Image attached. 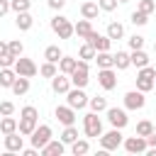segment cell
I'll use <instances>...</instances> for the list:
<instances>
[{"mask_svg":"<svg viewBox=\"0 0 156 156\" xmlns=\"http://www.w3.org/2000/svg\"><path fill=\"white\" fill-rule=\"evenodd\" d=\"M37 122H39V112L34 105H24L22 112H20V122H17V132L22 136H29L34 129H37Z\"/></svg>","mask_w":156,"mask_h":156,"instance_id":"6da1fadb","label":"cell"},{"mask_svg":"<svg viewBox=\"0 0 156 156\" xmlns=\"http://www.w3.org/2000/svg\"><path fill=\"white\" fill-rule=\"evenodd\" d=\"M154 80H156V68H151L149 63L141 66L136 73V90H141V93L154 90Z\"/></svg>","mask_w":156,"mask_h":156,"instance_id":"7a4b0ae2","label":"cell"},{"mask_svg":"<svg viewBox=\"0 0 156 156\" xmlns=\"http://www.w3.org/2000/svg\"><path fill=\"white\" fill-rule=\"evenodd\" d=\"M83 132H85V136H90V139H98L100 134H102V119L98 117V112H88L85 117H83Z\"/></svg>","mask_w":156,"mask_h":156,"instance_id":"3957f363","label":"cell"},{"mask_svg":"<svg viewBox=\"0 0 156 156\" xmlns=\"http://www.w3.org/2000/svg\"><path fill=\"white\" fill-rule=\"evenodd\" d=\"M51 29H54V34H58V39H71L73 37V24L63 15H56L51 20Z\"/></svg>","mask_w":156,"mask_h":156,"instance_id":"277c9868","label":"cell"},{"mask_svg":"<svg viewBox=\"0 0 156 156\" xmlns=\"http://www.w3.org/2000/svg\"><path fill=\"white\" fill-rule=\"evenodd\" d=\"M98 139H100V149H105V151H115L117 146H122V132L117 127H112L110 132L100 134Z\"/></svg>","mask_w":156,"mask_h":156,"instance_id":"5b68a950","label":"cell"},{"mask_svg":"<svg viewBox=\"0 0 156 156\" xmlns=\"http://www.w3.org/2000/svg\"><path fill=\"white\" fill-rule=\"evenodd\" d=\"M12 68H15V73L17 76H24V78H32V76H37V63L32 61V58H24V56H17L15 58V63H12Z\"/></svg>","mask_w":156,"mask_h":156,"instance_id":"8992f818","label":"cell"},{"mask_svg":"<svg viewBox=\"0 0 156 156\" xmlns=\"http://www.w3.org/2000/svg\"><path fill=\"white\" fill-rule=\"evenodd\" d=\"M68 78H71V85H76V88H85V85H88V80H90V78H88V61H83V58H80V61L76 63V68H73V73H71Z\"/></svg>","mask_w":156,"mask_h":156,"instance_id":"52a82bcc","label":"cell"},{"mask_svg":"<svg viewBox=\"0 0 156 156\" xmlns=\"http://www.w3.org/2000/svg\"><path fill=\"white\" fill-rule=\"evenodd\" d=\"M66 105H71L73 110H83L85 105H88V95L83 93V88H68V93H66Z\"/></svg>","mask_w":156,"mask_h":156,"instance_id":"ba28073f","label":"cell"},{"mask_svg":"<svg viewBox=\"0 0 156 156\" xmlns=\"http://www.w3.org/2000/svg\"><path fill=\"white\" fill-rule=\"evenodd\" d=\"M105 112H107V122H110L112 127H117V129H124V127H127L129 117H127V112H124L122 107H107Z\"/></svg>","mask_w":156,"mask_h":156,"instance_id":"9c48e42d","label":"cell"},{"mask_svg":"<svg viewBox=\"0 0 156 156\" xmlns=\"http://www.w3.org/2000/svg\"><path fill=\"white\" fill-rule=\"evenodd\" d=\"M29 136H32V146H34V149H41V146L51 139V127H49V124H37V129H34Z\"/></svg>","mask_w":156,"mask_h":156,"instance_id":"30bf717a","label":"cell"},{"mask_svg":"<svg viewBox=\"0 0 156 156\" xmlns=\"http://www.w3.org/2000/svg\"><path fill=\"white\" fill-rule=\"evenodd\" d=\"M85 41H88V44H90L95 51H107V49H110V44H112V39H110L107 34H98L95 29H93V32L85 37Z\"/></svg>","mask_w":156,"mask_h":156,"instance_id":"8fae6325","label":"cell"},{"mask_svg":"<svg viewBox=\"0 0 156 156\" xmlns=\"http://www.w3.org/2000/svg\"><path fill=\"white\" fill-rule=\"evenodd\" d=\"M98 83L102 85V90H115L117 88V73H115V68H100L98 71Z\"/></svg>","mask_w":156,"mask_h":156,"instance_id":"7c38bea8","label":"cell"},{"mask_svg":"<svg viewBox=\"0 0 156 156\" xmlns=\"http://www.w3.org/2000/svg\"><path fill=\"white\" fill-rule=\"evenodd\" d=\"M144 105H146V98H144L141 90H129L124 95V107L127 110H141Z\"/></svg>","mask_w":156,"mask_h":156,"instance_id":"4fadbf2b","label":"cell"},{"mask_svg":"<svg viewBox=\"0 0 156 156\" xmlns=\"http://www.w3.org/2000/svg\"><path fill=\"white\" fill-rule=\"evenodd\" d=\"M122 144H124V151H129V154H144L146 151V139L139 136V134H134L129 139H122Z\"/></svg>","mask_w":156,"mask_h":156,"instance_id":"5bb4252c","label":"cell"},{"mask_svg":"<svg viewBox=\"0 0 156 156\" xmlns=\"http://www.w3.org/2000/svg\"><path fill=\"white\" fill-rule=\"evenodd\" d=\"M54 115H56V119H58L63 127H68V124H73V122H76V110H73L71 105H58Z\"/></svg>","mask_w":156,"mask_h":156,"instance_id":"9a60e30c","label":"cell"},{"mask_svg":"<svg viewBox=\"0 0 156 156\" xmlns=\"http://www.w3.org/2000/svg\"><path fill=\"white\" fill-rule=\"evenodd\" d=\"M22 149H24V139H22L17 132L5 134V151H7V154H17V151H22Z\"/></svg>","mask_w":156,"mask_h":156,"instance_id":"2e32d148","label":"cell"},{"mask_svg":"<svg viewBox=\"0 0 156 156\" xmlns=\"http://www.w3.org/2000/svg\"><path fill=\"white\" fill-rule=\"evenodd\" d=\"M68 88H71V78H68L66 73H56V76L51 78V90H54V93H58V95L63 93V95H66Z\"/></svg>","mask_w":156,"mask_h":156,"instance_id":"e0dca14e","label":"cell"},{"mask_svg":"<svg viewBox=\"0 0 156 156\" xmlns=\"http://www.w3.org/2000/svg\"><path fill=\"white\" fill-rule=\"evenodd\" d=\"M63 149H66V144H63V141H54V139H49V141L39 149V154H44V156H61V154H63Z\"/></svg>","mask_w":156,"mask_h":156,"instance_id":"ac0fdd59","label":"cell"},{"mask_svg":"<svg viewBox=\"0 0 156 156\" xmlns=\"http://www.w3.org/2000/svg\"><path fill=\"white\" fill-rule=\"evenodd\" d=\"M95 61L98 68H115V54L110 51H95Z\"/></svg>","mask_w":156,"mask_h":156,"instance_id":"d6986e66","label":"cell"},{"mask_svg":"<svg viewBox=\"0 0 156 156\" xmlns=\"http://www.w3.org/2000/svg\"><path fill=\"white\" fill-rule=\"evenodd\" d=\"M129 63L136 66V68H141V66L149 63V54H146L144 49H132V54H129Z\"/></svg>","mask_w":156,"mask_h":156,"instance_id":"ffe728a7","label":"cell"},{"mask_svg":"<svg viewBox=\"0 0 156 156\" xmlns=\"http://www.w3.org/2000/svg\"><path fill=\"white\" fill-rule=\"evenodd\" d=\"M15 24H17V29H20V32H27V29H32V24H34V17L29 15V10H27V12H17V20H15Z\"/></svg>","mask_w":156,"mask_h":156,"instance_id":"44dd1931","label":"cell"},{"mask_svg":"<svg viewBox=\"0 0 156 156\" xmlns=\"http://www.w3.org/2000/svg\"><path fill=\"white\" fill-rule=\"evenodd\" d=\"M76 63H78V58H73V56H61V58H58V73L71 76L73 68H76Z\"/></svg>","mask_w":156,"mask_h":156,"instance_id":"7402d4cb","label":"cell"},{"mask_svg":"<svg viewBox=\"0 0 156 156\" xmlns=\"http://www.w3.org/2000/svg\"><path fill=\"white\" fill-rule=\"evenodd\" d=\"M15 78H17V73H15L12 66L10 68H0V88H12Z\"/></svg>","mask_w":156,"mask_h":156,"instance_id":"603a6c76","label":"cell"},{"mask_svg":"<svg viewBox=\"0 0 156 156\" xmlns=\"http://www.w3.org/2000/svg\"><path fill=\"white\" fill-rule=\"evenodd\" d=\"M98 12H100V7H98V2H83L80 5V15L85 17V20H98Z\"/></svg>","mask_w":156,"mask_h":156,"instance_id":"cb8c5ba5","label":"cell"},{"mask_svg":"<svg viewBox=\"0 0 156 156\" xmlns=\"http://www.w3.org/2000/svg\"><path fill=\"white\" fill-rule=\"evenodd\" d=\"M90 32H93V24H90V20H85V17H83L78 24H73V34H78V39H85Z\"/></svg>","mask_w":156,"mask_h":156,"instance_id":"d4e9b609","label":"cell"},{"mask_svg":"<svg viewBox=\"0 0 156 156\" xmlns=\"http://www.w3.org/2000/svg\"><path fill=\"white\" fill-rule=\"evenodd\" d=\"M10 90H12V93H15V95H17V98H20V95H24V93H27V90H29V78H24V76H17V78H15V83H12V88H10Z\"/></svg>","mask_w":156,"mask_h":156,"instance_id":"484cf974","label":"cell"},{"mask_svg":"<svg viewBox=\"0 0 156 156\" xmlns=\"http://www.w3.org/2000/svg\"><path fill=\"white\" fill-rule=\"evenodd\" d=\"M0 132H2V134H12V132H17V119H15L12 115H5V117L0 119Z\"/></svg>","mask_w":156,"mask_h":156,"instance_id":"4316f807","label":"cell"},{"mask_svg":"<svg viewBox=\"0 0 156 156\" xmlns=\"http://www.w3.org/2000/svg\"><path fill=\"white\" fill-rule=\"evenodd\" d=\"M71 151H73V156H83V154H88V151H90L88 139H76V141L71 144Z\"/></svg>","mask_w":156,"mask_h":156,"instance_id":"83f0119b","label":"cell"},{"mask_svg":"<svg viewBox=\"0 0 156 156\" xmlns=\"http://www.w3.org/2000/svg\"><path fill=\"white\" fill-rule=\"evenodd\" d=\"M63 54H61V49L56 46V44H51V46H46L44 49V58L46 61H51V63H58V58H61Z\"/></svg>","mask_w":156,"mask_h":156,"instance_id":"f1b7e54d","label":"cell"},{"mask_svg":"<svg viewBox=\"0 0 156 156\" xmlns=\"http://www.w3.org/2000/svg\"><path fill=\"white\" fill-rule=\"evenodd\" d=\"M132 63H129V54L127 51H117L115 54V68L117 71H124V68H129Z\"/></svg>","mask_w":156,"mask_h":156,"instance_id":"f546056e","label":"cell"},{"mask_svg":"<svg viewBox=\"0 0 156 156\" xmlns=\"http://www.w3.org/2000/svg\"><path fill=\"white\" fill-rule=\"evenodd\" d=\"M88 105H90V110H93V112H98V115L107 110V100H105V98H100V95H98V98H88Z\"/></svg>","mask_w":156,"mask_h":156,"instance_id":"4dcf8cb0","label":"cell"},{"mask_svg":"<svg viewBox=\"0 0 156 156\" xmlns=\"http://www.w3.org/2000/svg\"><path fill=\"white\" fill-rule=\"evenodd\" d=\"M107 37H110V39H122V37H124V27H122L119 22H110V24H107Z\"/></svg>","mask_w":156,"mask_h":156,"instance_id":"1f68e13d","label":"cell"},{"mask_svg":"<svg viewBox=\"0 0 156 156\" xmlns=\"http://www.w3.org/2000/svg\"><path fill=\"white\" fill-rule=\"evenodd\" d=\"M76 139H78V129H76L73 124H68V127L63 129V134H61V141H63V144H73Z\"/></svg>","mask_w":156,"mask_h":156,"instance_id":"d6a6232c","label":"cell"},{"mask_svg":"<svg viewBox=\"0 0 156 156\" xmlns=\"http://www.w3.org/2000/svg\"><path fill=\"white\" fill-rule=\"evenodd\" d=\"M129 22H132V24H136V27H144V24L149 22V15H146V12H141V10H136V12H132V15H129Z\"/></svg>","mask_w":156,"mask_h":156,"instance_id":"836d02e7","label":"cell"},{"mask_svg":"<svg viewBox=\"0 0 156 156\" xmlns=\"http://www.w3.org/2000/svg\"><path fill=\"white\" fill-rule=\"evenodd\" d=\"M32 7V0H10V10L12 12H27Z\"/></svg>","mask_w":156,"mask_h":156,"instance_id":"e575fe53","label":"cell"},{"mask_svg":"<svg viewBox=\"0 0 156 156\" xmlns=\"http://www.w3.org/2000/svg\"><path fill=\"white\" fill-rule=\"evenodd\" d=\"M39 73L44 76V78H54L56 73H58V68H56V63H51V61H46L41 68H39Z\"/></svg>","mask_w":156,"mask_h":156,"instance_id":"d590c367","label":"cell"},{"mask_svg":"<svg viewBox=\"0 0 156 156\" xmlns=\"http://www.w3.org/2000/svg\"><path fill=\"white\" fill-rule=\"evenodd\" d=\"M78 56H80L83 61H90V58H95V49H93V46H90V44L85 41V44L80 46V51H78Z\"/></svg>","mask_w":156,"mask_h":156,"instance_id":"8d00e7d4","label":"cell"},{"mask_svg":"<svg viewBox=\"0 0 156 156\" xmlns=\"http://www.w3.org/2000/svg\"><path fill=\"white\" fill-rule=\"evenodd\" d=\"M151 132H154V124H151L149 119H141V122L136 124V134H139V136H146V134H151Z\"/></svg>","mask_w":156,"mask_h":156,"instance_id":"74e56055","label":"cell"},{"mask_svg":"<svg viewBox=\"0 0 156 156\" xmlns=\"http://www.w3.org/2000/svg\"><path fill=\"white\" fill-rule=\"evenodd\" d=\"M7 49H10V54H12V56H22V51H24V46H22V41H20V39L7 41Z\"/></svg>","mask_w":156,"mask_h":156,"instance_id":"f35d334b","label":"cell"},{"mask_svg":"<svg viewBox=\"0 0 156 156\" xmlns=\"http://www.w3.org/2000/svg\"><path fill=\"white\" fill-rule=\"evenodd\" d=\"M139 10L146 12V15H151V12L156 10V2H154V0H139Z\"/></svg>","mask_w":156,"mask_h":156,"instance_id":"ab89813d","label":"cell"},{"mask_svg":"<svg viewBox=\"0 0 156 156\" xmlns=\"http://www.w3.org/2000/svg\"><path fill=\"white\" fill-rule=\"evenodd\" d=\"M0 115H2V117H5V115H15V102L2 100V102H0Z\"/></svg>","mask_w":156,"mask_h":156,"instance_id":"60d3db41","label":"cell"},{"mask_svg":"<svg viewBox=\"0 0 156 156\" xmlns=\"http://www.w3.org/2000/svg\"><path fill=\"white\" fill-rule=\"evenodd\" d=\"M98 7L105 12H112V10H117V0H98Z\"/></svg>","mask_w":156,"mask_h":156,"instance_id":"b9f144b4","label":"cell"},{"mask_svg":"<svg viewBox=\"0 0 156 156\" xmlns=\"http://www.w3.org/2000/svg\"><path fill=\"white\" fill-rule=\"evenodd\" d=\"M129 49H144V37H139V34L129 37Z\"/></svg>","mask_w":156,"mask_h":156,"instance_id":"7bdbcfd3","label":"cell"},{"mask_svg":"<svg viewBox=\"0 0 156 156\" xmlns=\"http://www.w3.org/2000/svg\"><path fill=\"white\" fill-rule=\"evenodd\" d=\"M15 58H17V56H12V54H5V56H0V68H10V66L15 63Z\"/></svg>","mask_w":156,"mask_h":156,"instance_id":"ee69618b","label":"cell"},{"mask_svg":"<svg viewBox=\"0 0 156 156\" xmlns=\"http://www.w3.org/2000/svg\"><path fill=\"white\" fill-rule=\"evenodd\" d=\"M144 139H146V149H149V146H156V129H154L151 134H146Z\"/></svg>","mask_w":156,"mask_h":156,"instance_id":"f6af8a7d","label":"cell"},{"mask_svg":"<svg viewBox=\"0 0 156 156\" xmlns=\"http://www.w3.org/2000/svg\"><path fill=\"white\" fill-rule=\"evenodd\" d=\"M63 5H66V0H49V7L51 10H61Z\"/></svg>","mask_w":156,"mask_h":156,"instance_id":"bcb514c9","label":"cell"},{"mask_svg":"<svg viewBox=\"0 0 156 156\" xmlns=\"http://www.w3.org/2000/svg\"><path fill=\"white\" fill-rule=\"evenodd\" d=\"M10 12V0H0V17Z\"/></svg>","mask_w":156,"mask_h":156,"instance_id":"7dc6e473","label":"cell"},{"mask_svg":"<svg viewBox=\"0 0 156 156\" xmlns=\"http://www.w3.org/2000/svg\"><path fill=\"white\" fill-rule=\"evenodd\" d=\"M5 54H10V49H7V41L0 39V56H5Z\"/></svg>","mask_w":156,"mask_h":156,"instance_id":"c3c4849f","label":"cell"},{"mask_svg":"<svg viewBox=\"0 0 156 156\" xmlns=\"http://www.w3.org/2000/svg\"><path fill=\"white\" fill-rule=\"evenodd\" d=\"M37 151H39V149H34V146H32V149H22L24 156H37Z\"/></svg>","mask_w":156,"mask_h":156,"instance_id":"681fc988","label":"cell"},{"mask_svg":"<svg viewBox=\"0 0 156 156\" xmlns=\"http://www.w3.org/2000/svg\"><path fill=\"white\" fill-rule=\"evenodd\" d=\"M117 2H129V0H117Z\"/></svg>","mask_w":156,"mask_h":156,"instance_id":"f907efd6","label":"cell"},{"mask_svg":"<svg viewBox=\"0 0 156 156\" xmlns=\"http://www.w3.org/2000/svg\"><path fill=\"white\" fill-rule=\"evenodd\" d=\"M154 54H156V44H154Z\"/></svg>","mask_w":156,"mask_h":156,"instance_id":"816d5d0a","label":"cell"},{"mask_svg":"<svg viewBox=\"0 0 156 156\" xmlns=\"http://www.w3.org/2000/svg\"><path fill=\"white\" fill-rule=\"evenodd\" d=\"M154 88H156V80H154Z\"/></svg>","mask_w":156,"mask_h":156,"instance_id":"f5cc1de1","label":"cell"}]
</instances>
